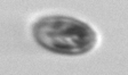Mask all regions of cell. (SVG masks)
Wrapping results in <instances>:
<instances>
[{"instance_id": "obj_1", "label": "cell", "mask_w": 128, "mask_h": 75, "mask_svg": "<svg viewBox=\"0 0 128 75\" xmlns=\"http://www.w3.org/2000/svg\"><path fill=\"white\" fill-rule=\"evenodd\" d=\"M33 35L45 49L65 55L87 52L96 42V34L89 25L63 16L41 18L33 27Z\"/></svg>"}]
</instances>
